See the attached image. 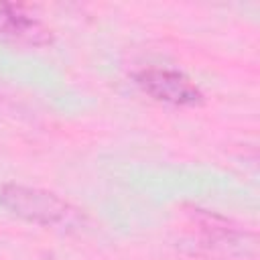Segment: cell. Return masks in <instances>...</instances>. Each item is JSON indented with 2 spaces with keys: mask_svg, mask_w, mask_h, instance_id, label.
Wrapping results in <instances>:
<instances>
[{
  "mask_svg": "<svg viewBox=\"0 0 260 260\" xmlns=\"http://www.w3.org/2000/svg\"><path fill=\"white\" fill-rule=\"evenodd\" d=\"M51 41V28L24 4L0 2V43L12 47H45Z\"/></svg>",
  "mask_w": 260,
  "mask_h": 260,
  "instance_id": "3957f363",
  "label": "cell"
},
{
  "mask_svg": "<svg viewBox=\"0 0 260 260\" xmlns=\"http://www.w3.org/2000/svg\"><path fill=\"white\" fill-rule=\"evenodd\" d=\"M0 205L12 215L43 228L69 230L83 223V213L79 207L71 205L57 193L39 187L0 183Z\"/></svg>",
  "mask_w": 260,
  "mask_h": 260,
  "instance_id": "6da1fadb",
  "label": "cell"
},
{
  "mask_svg": "<svg viewBox=\"0 0 260 260\" xmlns=\"http://www.w3.org/2000/svg\"><path fill=\"white\" fill-rule=\"evenodd\" d=\"M197 225L201 232L203 246L225 256L256 258V236L252 232H246L213 213H199Z\"/></svg>",
  "mask_w": 260,
  "mask_h": 260,
  "instance_id": "277c9868",
  "label": "cell"
},
{
  "mask_svg": "<svg viewBox=\"0 0 260 260\" xmlns=\"http://www.w3.org/2000/svg\"><path fill=\"white\" fill-rule=\"evenodd\" d=\"M138 87L152 100L177 108L203 104V91L183 71L167 67H148L136 73Z\"/></svg>",
  "mask_w": 260,
  "mask_h": 260,
  "instance_id": "7a4b0ae2",
  "label": "cell"
}]
</instances>
